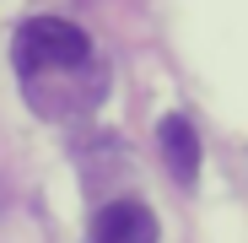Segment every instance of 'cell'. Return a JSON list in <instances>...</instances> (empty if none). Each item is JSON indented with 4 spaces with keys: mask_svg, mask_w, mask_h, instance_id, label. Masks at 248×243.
Returning <instances> with one entry per match:
<instances>
[{
    "mask_svg": "<svg viewBox=\"0 0 248 243\" xmlns=\"http://www.w3.org/2000/svg\"><path fill=\"white\" fill-rule=\"evenodd\" d=\"M87 243H156V216L140 200H108L92 216V238Z\"/></svg>",
    "mask_w": 248,
    "mask_h": 243,
    "instance_id": "2",
    "label": "cell"
},
{
    "mask_svg": "<svg viewBox=\"0 0 248 243\" xmlns=\"http://www.w3.org/2000/svg\"><path fill=\"white\" fill-rule=\"evenodd\" d=\"M11 60H16V76L32 87L38 76L92 65V38L65 16H27L16 27V38H11Z\"/></svg>",
    "mask_w": 248,
    "mask_h": 243,
    "instance_id": "1",
    "label": "cell"
},
{
    "mask_svg": "<svg viewBox=\"0 0 248 243\" xmlns=\"http://www.w3.org/2000/svg\"><path fill=\"white\" fill-rule=\"evenodd\" d=\"M156 141H162V162H168V173L178 184H194L200 178V135L184 113H168L156 125Z\"/></svg>",
    "mask_w": 248,
    "mask_h": 243,
    "instance_id": "3",
    "label": "cell"
}]
</instances>
